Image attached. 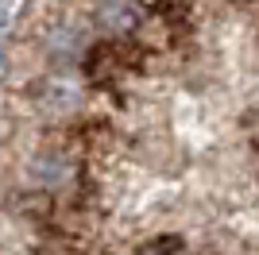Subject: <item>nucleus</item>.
Wrapping results in <instances>:
<instances>
[{
	"label": "nucleus",
	"mask_w": 259,
	"mask_h": 255,
	"mask_svg": "<svg viewBox=\"0 0 259 255\" xmlns=\"http://www.w3.org/2000/svg\"><path fill=\"white\" fill-rule=\"evenodd\" d=\"M136 20H140V8L132 0H105V8H101V23L108 31H128Z\"/></svg>",
	"instance_id": "1"
}]
</instances>
